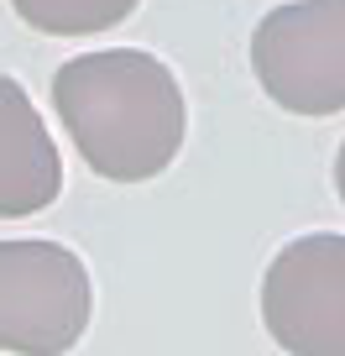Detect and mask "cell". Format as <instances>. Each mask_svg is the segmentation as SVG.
<instances>
[{"mask_svg": "<svg viewBox=\"0 0 345 356\" xmlns=\"http://www.w3.org/2000/svg\"><path fill=\"white\" fill-rule=\"evenodd\" d=\"M63 189V157H58L47 121L37 115L32 95L11 74H0V220H26L47 210Z\"/></svg>", "mask_w": 345, "mask_h": 356, "instance_id": "5b68a950", "label": "cell"}, {"mask_svg": "<svg viewBox=\"0 0 345 356\" xmlns=\"http://www.w3.org/2000/svg\"><path fill=\"white\" fill-rule=\"evenodd\" d=\"M94 314L90 267L58 241H0V351L68 356Z\"/></svg>", "mask_w": 345, "mask_h": 356, "instance_id": "7a4b0ae2", "label": "cell"}, {"mask_svg": "<svg viewBox=\"0 0 345 356\" xmlns=\"http://www.w3.org/2000/svg\"><path fill=\"white\" fill-rule=\"evenodd\" d=\"M335 189H340V204H345V142H340V157H335Z\"/></svg>", "mask_w": 345, "mask_h": 356, "instance_id": "52a82bcc", "label": "cell"}, {"mask_svg": "<svg viewBox=\"0 0 345 356\" xmlns=\"http://www.w3.org/2000/svg\"><path fill=\"white\" fill-rule=\"evenodd\" d=\"M262 325L288 356H345V236L314 231L272 257Z\"/></svg>", "mask_w": 345, "mask_h": 356, "instance_id": "277c9868", "label": "cell"}, {"mask_svg": "<svg viewBox=\"0 0 345 356\" xmlns=\"http://www.w3.org/2000/svg\"><path fill=\"white\" fill-rule=\"evenodd\" d=\"M53 111L78 157L110 184H146L183 147V89L142 47L68 58L53 74Z\"/></svg>", "mask_w": 345, "mask_h": 356, "instance_id": "6da1fadb", "label": "cell"}, {"mask_svg": "<svg viewBox=\"0 0 345 356\" xmlns=\"http://www.w3.org/2000/svg\"><path fill=\"white\" fill-rule=\"evenodd\" d=\"M251 68L272 105L293 115L345 111V0H293L262 16Z\"/></svg>", "mask_w": 345, "mask_h": 356, "instance_id": "3957f363", "label": "cell"}, {"mask_svg": "<svg viewBox=\"0 0 345 356\" xmlns=\"http://www.w3.org/2000/svg\"><path fill=\"white\" fill-rule=\"evenodd\" d=\"M11 6L26 26L47 37H90L136 11V0H11Z\"/></svg>", "mask_w": 345, "mask_h": 356, "instance_id": "8992f818", "label": "cell"}]
</instances>
